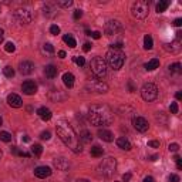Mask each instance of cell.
Wrapping results in <instances>:
<instances>
[{
  "instance_id": "obj_1",
  "label": "cell",
  "mask_w": 182,
  "mask_h": 182,
  "mask_svg": "<svg viewBox=\"0 0 182 182\" xmlns=\"http://www.w3.org/2000/svg\"><path fill=\"white\" fill-rule=\"evenodd\" d=\"M56 130H57V135L60 137V139H61L74 154H80V152L83 151L80 138H78V135L75 134L74 128H73L67 121H59Z\"/></svg>"
},
{
  "instance_id": "obj_2",
  "label": "cell",
  "mask_w": 182,
  "mask_h": 182,
  "mask_svg": "<svg viewBox=\"0 0 182 182\" xmlns=\"http://www.w3.org/2000/svg\"><path fill=\"white\" fill-rule=\"evenodd\" d=\"M88 120L93 125L97 127L110 125L114 121V112L107 105H93L88 110Z\"/></svg>"
},
{
  "instance_id": "obj_3",
  "label": "cell",
  "mask_w": 182,
  "mask_h": 182,
  "mask_svg": "<svg viewBox=\"0 0 182 182\" xmlns=\"http://www.w3.org/2000/svg\"><path fill=\"white\" fill-rule=\"evenodd\" d=\"M107 59L108 65L112 68V70H120L121 67L124 65V61H125V56H124V53L121 50H115V49H110L107 51Z\"/></svg>"
},
{
  "instance_id": "obj_4",
  "label": "cell",
  "mask_w": 182,
  "mask_h": 182,
  "mask_svg": "<svg viewBox=\"0 0 182 182\" xmlns=\"http://www.w3.org/2000/svg\"><path fill=\"white\" fill-rule=\"evenodd\" d=\"M90 68L97 78H102L107 75V63L102 57H94L90 63Z\"/></svg>"
},
{
  "instance_id": "obj_5",
  "label": "cell",
  "mask_w": 182,
  "mask_h": 182,
  "mask_svg": "<svg viewBox=\"0 0 182 182\" xmlns=\"http://www.w3.org/2000/svg\"><path fill=\"white\" fill-rule=\"evenodd\" d=\"M115 169H117V161L112 157H108V158H105V159H102L98 165V172L101 174L102 176H107V178L114 175Z\"/></svg>"
},
{
  "instance_id": "obj_6",
  "label": "cell",
  "mask_w": 182,
  "mask_h": 182,
  "mask_svg": "<svg viewBox=\"0 0 182 182\" xmlns=\"http://www.w3.org/2000/svg\"><path fill=\"white\" fill-rule=\"evenodd\" d=\"M148 10H149L148 2H145V0H137L135 3H133V6H131V14L135 19L142 20L148 16Z\"/></svg>"
},
{
  "instance_id": "obj_7",
  "label": "cell",
  "mask_w": 182,
  "mask_h": 182,
  "mask_svg": "<svg viewBox=\"0 0 182 182\" xmlns=\"http://www.w3.org/2000/svg\"><path fill=\"white\" fill-rule=\"evenodd\" d=\"M141 97L145 100V101H148V102L154 101V100L158 97V88H157V86H155V84H152V83L144 84V86H142V88H141Z\"/></svg>"
},
{
  "instance_id": "obj_8",
  "label": "cell",
  "mask_w": 182,
  "mask_h": 182,
  "mask_svg": "<svg viewBox=\"0 0 182 182\" xmlns=\"http://www.w3.org/2000/svg\"><path fill=\"white\" fill-rule=\"evenodd\" d=\"M87 88H88L90 91H93V93H98V94L107 93V91H108L107 83L98 80V78H96V80H93V81H90V83L87 84Z\"/></svg>"
},
{
  "instance_id": "obj_9",
  "label": "cell",
  "mask_w": 182,
  "mask_h": 182,
  "mask_svg": "<svg viewBox=\"0 0 182 182\" xmlns=\"http://www.w3.org/2000/svg\"><path fill=\"white\" fill-rule=\"evenodd\" d=\"M14 17L22 26H26L29 23H31V13L27 9H17L14 13Z\"/></svg>"
},
{
  "instance_id": "obj_10",
  "label": "cell",
  "mask_w": 182,
  "mask_h": 182,
  "mask_svg": "<svg viewBox=\"0 0 182 182\" xmlns=\"http://www.w3.org/2000/svg\"><path fill=\"white\" fill-rule=\"evenodd\" d=\"M133 125L137 131H139V133H145V131H148V128H149L148 121L145 120L144 117H134L133 118Z\"/></svg>"
},
{
  "instance_id": "obj_11",
  "label": "cell",
  "mask_w": 182,
  "mask_h": 182,
  "mask_svg": "<svg viewBox=\"0 0 182 182\" xmlns=\"http://www.w3.org/2000/svg\"><path fill=\"white\" fill-rule=\"evenodd\" d=\"M122 26L118 20H110V22L105 24V34L107 36H112V34H117L118 31H121Z\"/></svg>"
},
{
  "instance_id": "obj_12",
  "label": "cell",
  "mask_w": 182,
  "mask_h": 182,
  "mask_svg": "<svg viewBox=\"0 0 182 182\" xmlns=\"http://www.w3.org/2000/svg\"><path fill=\"white\" fill-rule=\"evenodd\" d=\"M164 49L167 50V51H169V53H174V54H175V53H179L181 49H182V41L179 40V37H176L172 43L164 44Z\"/></svg>"
},
{
  "instance_id": "obj_13",
  "label": "cell",
  "mask_w": 182,
  "mask_h": 182,
  "mask_svg": "<svg viewBox=\"0 0 182 182\" xmlns=\"http://www.w3.org/2000/svg\"><path fill=\"white\" fill-rule=\"evenodd\" d=\"M22 90L23 93L26 94V96H33V94H36V91H37V86H36V83L34 81H24L22 86Z\"/></svg>"
},
{
  "instance_id": "obj_14",
  "label": "cell",
  "mask_w": 182,
  "mask_h": 182,
  "mask_svg": "<svg viewBox=\"0 0 182 182\" xmlns=\"http://www.w3.org/2000/svg\"><path fill=\"white\" fill-rule=\"evenodd\" d=\"M19 71L23 75H30L34 71V64L31 61H27V60H26V61H22L19 64Z\"/></svg>"
},
{
  "instance_id": "obj_15",
  "label": "cell",
  "mask_w": 182,
  "mask_h": 182,
  "mask_svg": "<svg viewBox=\"0 0 182 182\" xmlns=\"http://www.w3.org/2000/svg\"><path fill=\"white\" fill-rule=\"evenodd\" d=\"M7 104L13 108H20L23 105V101L20 98V96H17V94H9L7 96Z\"/></svg>"
},
{
  "instance_id": "obj_16",
  "label": "cell",
  "mask_w": 182,
  "mask_h": 182,
  "mask_svg": "<svg viewBox=\"0 0 182 182\" xmlns=\"http://www.w3.org/2000/svg\"><path fill=\"white\" fill-rule=\"evenodd\" d=\"M51 172L53 171L50 167H37L34 169V175L37 176V178H41V179L49 178V176L51 175Z\"/></svg>"
},
{
  "instance_id": "obj_17",
  "label": "cell",
  "mask_w": 182,
  "mask_h": 182,
  "mask_svg": "<svg viewBox=\"0 0 182 182\" xmlns=\"http://www.w3.org/2000/svg\"><path fill=\"white\" fill-rule=\"evenodd\" d=\"M54 167L57 168L59 171H67L68 168H70V162H68V159H65V158H56L54 159Z\"/></svg>"
},
{
  "instance_id": "obj_18",
  "label": "cell",
  "mask_w": 182,
  "mask_h": 182,
  "mask_svg": "<svg viewBox=\"0 0 182 182\" xmlns=\"http://www.w3.org/2000/svg\"><path fill=\"white\" fill-rule=\"evenodd\" d=\"M98 137L102 139V141H105V142L114 141V135H112V133H111V131H108V130H105V128L98 130Z\"/></svg>"
},
{
  "instance_id": "obj_19",
  "label": "cell",
  "mask_w": 182,
  "mask_h": 182,
  "mask_svg": "<svg viewBox=\"0 0 182 182\" xmlns=\"http://www.w3.org/2000/svg\"><path fill=\"white\" fill-rule=\"evenodd\" d=\"M37 114H39V117H40L43 121H49V120H51V117H53L51 111H50L49 108H46V107L39 108V110H37Z\"/></svg>"
},
{
  "instance_id": "obj_20",
  "label": "cell",
  "mask_w": 182,
  "mask_h": 182,
  "mask_svg": "<svg viewBox=\"0 0 182 182\" xmlns=\"http://www.w3.org/2000/svg\"><path fill=\"white\" fill-rule=\"evenodd\" d=\"M63 83H64L65 87L71 88V87L74 86V75L71 74V73H64L63 74Z\"/></svg>"
},
{
  "instance_id": "obj_21",
  "label": "cell",
  "mask_w": 182,
  "mask_h": 182,
  "mask_svg": "<svg viewBox=\"0 0 182 182\" xmlns=\"http://www.w3.org/2000/svg\"><path fill=\"white\" fill-rule=\"evenodd\" d=\"M117 145H118V148L125 149V151H130L131 149V142L127 138H124V137H121V138L117 139Z\"/></svg>"
},
{
  "instance_id": "obj_22",
  "label": "cell",
  "mask_w": 182,
  "mask_h": 182,
  "mask_svg": "<svg viewBox=\"0 0 182 182\" xmlns=\"http://www.w3.org/2000/svg\"><path fill=\"white\" fill-rule=\"evenodd\" d=\"M44 74H46L49 78H54L57 75V68L53 64L46 65V67H44Z\"/></svg>"
},
{
  "instance_id": "obj_23",
  "label": "cell",
  "mask_w": 182,
  "mask_h": 182,
  "mask_svg": "<svg viewBox=\"0 0 182 182\" xmlns=\"http://www.w3.org/2000/svg\"><path fill=\"white\" fill-rule=\"evenodd\" d=\"M159 67V60L158 59H152V60H149L147 64H145V70L147 71H152V70H155V68H158Z\"/></svg>"
},
{
  "instance_id": "obj_24",
  "label": "cell",
  "mask_w": 182,
  "mask_h": 182,
  "mask_svg": "<svg viewBox=\"0 0 182 182\" xmlns=\"http://www.w3.org/2000/svg\"><path fill=\"white\" fill-rule=\"evenodd\" d=\"M63 40H64V43L67 44V46H70L71 49H74V47L77 46V43H75L74 37H73V36H71V34H65L64 37H63Z\"/></svg>"
},
{
  "instance_id": "obj_25",
  "label": "cell",
  "mask_w": 182,
  "mask_h": 182,
  "mask_svg": "<svg viewBox=\"0 0 182 182\" xmlns=\"http://www.w3.org/2000/svg\"><path fill=\"white\" fill-rule=\"evenodd\" d=\"M152 47H154V40H152V37L149 36V34H147V36L144 37V49L151 50Z\"/></svg>"
},
{
  "instance_id": "obj_26",
  "label": "cell",
  "mask_w": 182,
  "mask_h": 182,
  "mask_svg": "<svg viewBox=\"0 0 182 182\" xmlns=\"http://www.w3.org/2000/svg\"><path fill=\"white\" fill-rule=\"evenodd\" d=\"M80 139L83 142H91V139H93V135H91V133L87 130H84L83 133L80 134Z\"/></svg>"
},
{
  "instance_id": "obj_27",
  "label": "cell",
  "mask_w": 182,
  "mask_h": 182,
  "mask_svg": "<svg viewBox=\"0 0 182 182\" xmlns=\"http://www.w3.org/2000/svg\"><path fill=\"white\" fill-rule=\"evenodd\" d=\"M168 6H169V2H167V0H162V2H159V3L157 4V13L165 12V10L168 9Z\"/></svg>"
},
{
  "instance_id": "obj_28",
  "label": "cell",
  "mask_w": 182,
  "mask_h": 182,
  "mask_svg": "<svg viewBox=\"0 0 182 182\" xmlns=\"http://www.w3.org/2000/svg\"><path fill=\"white\" fill-rule=\"evenodd\" d=\"M41 152H43V147H41L40 144H34L33 147H31V154H33L34 157H40Z\"/></svg>"
},
{
  "instance_id": "obj_29",
  "label": "cell",
  "mask_w": 182,
  "mask_h": 182,
  "mask_svg": "<svg viewBox=\"0 0 182 182\" xmlns=\"http://www.w3.org/2000/svg\"><path fill=\"white\" fill-rule=\"evenodd\" d=\"M102 154H104V151H102V148L98 147V145H96V147L91 148V155H93V157L100 158V157H102Z\"/></svg>"
},
{
  "instance_id": "obj_30",
  "label": "cell",
  "mask_w": 182,
  "mask_h": 182,
  "mask_svg": "<svg viewBox=\"0 0 182 182\" xmlns=\"http://www.w3.org/2000/svg\"><path fill=\"white\" fill-rule=\"evenodd\" d=\"M0 141L10 142L12 141V134L7 133V131H0Z\"/></svg>"
},
{
  "instance_id": "obj_31",
  "label": "cell",
  "mask_w": 182,
  "mask_h": 182,
  "mask_svg": "<svg viewBox=\"0 0 182 182\" xmlns=\"http://www.w3.org/2000/svg\"><path fill=\"white\" fill-rule=\"evenodd\" d=\"M3 74L6 75L7 78L14 77V68H13V67H10V65H6V67L3 68Z\"/></svg>"
},
{
  "instance_id": "obj_32",
  "label": "cell",
  "mask_w": 182,
  "mask_h": 182,
  "mask_svg": "<svg viewBox=\"0 0 182 182\" xmlns=\"http://www.w3.org/2000/svg\"><path fill=\"white\" fill-rule=\"evenodd\" d=\"M73 61H74L78 67H83V65L86 64V59H84V57H78V56L73 57Z\"/></svg>"
},
{
  "instance_id": "obj_33",
  "label": "cell",
  "mask_w": 182,
  "mask_h": 182,
  "mask_svg": "<svg viewBox=\"0 0 182 182\" xmlns=\"http://www.w3.org/2000/svg\"><path fill=\"white\" fill-rule=\"evenodd\" d=\"M169 71H171V73H181V71H182L181 64H179V63H175V64L169 65Z\"/></svg>"
},
{
  "instance_id": "obj_34",
  "label": "cell",
  "mask_w": 182,
  "mask_h": 182,
  "mask_svg": "<svg viewBox=\"0 0 182 182\" xmlns=\"http://www.w3.org/2000/svg\"><path fill=\"white\" fill-rule=\"evenodd\" d=\"M43 50L46 53H49V54H53L54 53V47H53V44H50V43H46L43 46Z\"/></svg>"
},
{
  "instance_id": "obj_35",
  "label": "cell",
  "mask_w": 182,
  "mask_h": 182,
  "mask_svg": "<svg viewBox=\"0 0 182 182\" xmlns=\"http://www.w3.org/2000/svg\"><path fill=\"white\" fill-rule=\"evenodd\" d=\"M59 4L60 7H70V6H73V0H61V2H59Z\"/></svg>"
},
{
  "instance_id": "obj_36",
  "label": "cell",
  "mask_w": 182,
  "mask_h": 182,
  "mask_svg": "<svg viewBox=\"0 0 182 182\" xmlns=\"http://www.w3.org/2000/svg\"><path fill=\"white\" fill-rule=\"evenodd\" d=\"M4 50H6L7 53H13L16 50V46L12 43V41H9V43H6V46H4Z\"/></svg>"
},
{
  "instance_id": "obj_37",
  "label": "cell",
  "mask_w": 182,
  "mask_h": 182,
  "mask_svg": "<svg viewBox=\"0 0 182 182\" xmlns=\"http://www.w3.org/2000/svg\"><path fill=\"white\" fill-rule=\"evenodd\" d=\"M50 33H51L53 36H57V34L60 33V27L57 24H53L51 27H50Z\"/></svg>"
},
{
  "instance_id": "obj_38",
  "label": "cell",
  "mask_w": 182,
  "mask_h": 182,
  "mask_svg": "<svg viewBox=\"0 0 182 182\" xmlns=\"http://www.w3.org/2000/svg\"><path fill=\"white\" fill-rule=\"evenodd\" d=\"M40 138L41 139H46V141H47V139L51 138V134H50V131H43V133L40 134Z\"/></svg>"
},
{
  "instance_id": "obj_39",
  "label": "cell",
  "mask_w": 182,
  "mask_h": 182,
  "mask_svg": "<svg viewBox=\"0 0 182 182\" xmlns=\"http://www.w3.org/2000/svg\"><path fill=\"white\" fill-rule=\"evenodd\" d=\"M169 111L172 112V114H176V112H178V104H176V102H172V104L169 105Z\"/></svg>"
},
{
  "instance_id": "obj_40",
  "label": "cell",
  "mask_w": 182,
  "mask_h": 182,
  "mask_svg": "<svg viewBox=\"0 0 182 182\" xmlns=\"http://www.w3.org/2000/svg\"><path fill=\"white\" fill-rule=\"evenodd\" d=\"M73 17H74V20H78V19H81L83 17V12H81L80 9H77L74 12V14H73Z\"/></svg>"
},
{
  "instance_id": "obj_41",
  "label": "cell",
  "mask_w": 182,
  "mask_h": 182,
  "mask_svg": "<svg viewBox=\"0 0 182 182\" xmlns=\"http://www.w3.org/2000/svg\"><path fill=\"white\" fill-rule=\"evenodd\" d=\"M168 149H169V151H172V152H178V149H179V145H178V144H175V142H174V144H169V147H168Z\"/></svg>"
},
{
  "instance_id": "obj_42",
  "label": "cell",
  "mask_w": 182,
  "mask_h": 182,
  "mask_svg": "<svg viewBox=\"0 0 182 182\" xmlns=\"http://www.w3.org/2000/svg\"><path fill=\"white\" fill-rule=\"evenodd\" d=\"M174 159H175V162H176L178 169H181V168H182V159H181V157H179V155H175V158H174Z\"/></svg>"
},
{
  "instance_id": "obj_43",
  "label": "cell",
  "mask_w": 182,
  "mask_h": 182,
  "mask_svg": "<svg viewBox=\"0 0 182 182\" xmlns=\"http://www.w3.org/2000/svg\"><path fill=\"white\" fill-rule=\"evenodd\" d=\"M148 147H151V148H159V141H149Z\"/></svg>"
},
{
  "instance_id": "obj_44",
  "label": "cell",
  "mask_w": 182,
  "mask_h": 182,
  "mask_svg": "<svg viewBox=\"0 0 182 182\" xmlns=\"http://www.w3.org/2000/svg\"><path fill=\"white\" fill-rule=\"evenodd\" d=\"M168 179H169V182H179V176L175 175V174H171Z\"/></svg>"
},
{
  "instance_id": "obj_45",
  "label": "cell",
  "mask_w": 182,
  "mask_h": 182,
  "mask_svg": "<svg viewBox=\"0 0 182 182\" xmlns=\"http://www.w3.org/2000/svg\"><path fill=\"white\" fill-rule=\"evenodd\" d=\"M135 86H134V83L133 81H128V91H130V93H134V91H135Z\"/></svg>"
},
{
  "instance_id": "obj_46",
  "label": "cell",
  "mask_w": 182,
  "mask_h": 182,
  "mask_svg": "<svg viewBox=\"0 0 182 182\" xmlns=\"http://www.w3.org/2000/svg\"><path fill=\"white\" fill-rule=\"evenodd\" d=\"M91 37L96 39V40H98V39L101 37V33H100V31H93V33H91Z\"/></svg>"
},
{
  "instance_id": "obj_47",
  "label": "cell",
  "mask_w": 182,
  "mask_h": 182,
  "mask_svg": "<svg viewBox=\"0 0 182 182\" xmlns=\"http://www.w3.org/2000/svg\"><path fill=\"white\" fill-rule=\"evenodd\" d=\"M130 179H131V174L130 172H127V174H124V175H122V181L124 182H128Z\"/></svg>"
},
{
  "instance_id": "obj_48",
  "label": "cell",
  "mask_w": 182,
  "mask_h": 182,
  "mask_svg": "<svg viewBox=\"0 0 182 182\" xmlns=\"http://www.w3.org/2000/svg\"><path fill=\"white\" fill-rule=\"evenodd\" d=\"M91 47H93V46H91V44H90V43H84V46H83V50H84V51H90V50H91Z\"/></svg>"
},
{
  "instance_id": "obj_49",
  "label": "cell",
  "mask_w": 182,
  "mask_h": 182,
  "mask_svg": "<svg viewBox=\"0 0 182 182\" xmlns=\"http://www.w3.org/2000/svg\"><path fill=\"white\" fill-rule=\"evenodd\" d=\"M174 26H175V27H181V26H182V19H175Z\"/></svg>"
},
{
  "instance_id": "obj_50",
  "label": "cell",
  "mask_w": 182,
  "mask_h": 182,
  "mask_svg": "<svg viewBox=\"0 0 182 182\" xmlns=\"http://www.w3.org/2000/svg\"><path fill=\"white\" fill-rule=\"evenodd\" d=\"M3 39H4V31L0 29V44L3 43Z\"/></svg>"
},
{
  "instance_id": "obj_51",
  "label": "cell",
  "mask_w": 182,
  "mask_h": 182,
  "mask_svg": "<svg viewBox=\"0 0 182 182\" xmlns=\"http://www.w3.org/2000/svg\"><path fill=\"white\" fill-rule=\"evenodd\" d=\"M144 182H154V178H152V176H145Z\"/></svg>"
},
{
  "instance_id": "obj_52",
  "label": "cell",
  "mask_w": 182,
  "mask_h": 182,
  "mask_svg": "<svg viewBox=\"0 0 182 182\" xmlns=\"http://www.w3.org/2000/svg\"><path fill=\"white\" fill-rule=\"evenodd\" d=\"M59 57H60V59H64V57H65V51L60 50V51H59Z\"/></svg>"
},
{
  "instance_id": "obj_53",
  "label": "cell",
  "mask_w": 182,
  "mask_h": 182,
  "mask_svg": "<svg viewBox=\"0 0 182 182\" xmlns=\"http://www.w3.org/2000/svg\"><path fill=\"white\" fill-rule=\"evenodd\" d=\"M12 152H13L14 155H19V154H20V151H19L17 148H16V147H13V148H12Z\"/></svg>"
},
{
  "instance_id": "obj_54",
  "label": "cell",
  "mask_w": 182,
  "mask_h": 182,
  "mask_svg": "<svg viewBox=\"0 0 182 182\" xmlns=\"http://www.w3.org/2000/svg\"><path fill=\"white\" fill-rule=\"evenodd\" d=\"M175 97H176V100H182V93H181V91H178V93L175 94Z\"/></svg>"
},
{
  "instance_id": "obj_55",
  "label": "cell",
  "mask_w": 182,
  "mask_h": 182,
  "mask_svg": "<svg viewBox=\"0 0 182 182\" xmlns=\"http://www.w3.org/2000/svg\"><path fill=\"white\" fill-rule=\"evenodd\" d=\"M157 159H158V155H151V157H149V161H152V162Z\"/></svg>"
},
{
  "instance_id": "obj_56",
  "label": "cell",
  "mask_w": 182,
  "mask_h": 182,
  "mask_svg": "<svg viewBox=\"0 0 182 182\" xmlns=\"http://www.w3.org/2000/svg\"><path fill=\"white\" fill-rule=\"evenodd\" d=\"M23 141H24V142H29V141H30V138H29L27 135H24V137H23Z\"/></svg>"
},
{
  "instance_id": "obj_57",
  "label": "cell",
  "mask_w": 182,
  "mask_h": 182,
  "mask_svg": "<svg viewBox=\"0 0 182 182\" xmlns=\"http://www.w3.org/2000/svg\"><path fill=\"white\" fill-rule=\"evenodd\" d=\"M75 182H90V181H88V179H77Z\"/></svg>"
},
{
  "instance_id": "obj_58",
  "label": "cell",
  "mask_w": 182,
  "mask_h": 182,
  "mask_svg": "<svg viewBox=\"0 0 182 182\" xmlns=\"http://www.w3.org/2000/svg\"><path fill=\"white\" fill-rule=\"evenodd\" d=\"M86 34H87V36H91V31H90L88 29H87V30H86Z\"/></svg>"
},
{
  "instance_id": "obj_59",
  "label": "cell",
  "mask_w": 182,
  "mask_h": 182,
  "mask_svg": "<svg viewBox=\"0 0 182 182\" xmlns=\"http://www.w3.org/2000/svg\"><path fill=\"white\" fill-rule=\"evenodd\" d=\"M2 157H3V154H2V149H0V159H2Z\"/></svg>"
},
{
  "instance_id": "obj_60",
  "label": "cell",
  "mask_w": 182,
  "mask_h": 182,
  "mask_svg": "<svg viewBox=\"0 0 182 182\" xmlns=\"http://www.w3.org/2000/svg\"><path fill=\"white\" fill-rule=\"evenodd\" d=\"M2 124H3V120H2V117H0V125H2Z\"/></svg>"
},
{
  "instance_id": "obj_61",
  "label": "cell",
  "mask_w": 182,
  "mask_h": 182,
  "mask_svg": "<svg viewBox=\"0 0 182 182\" xmlns=\"http://www.w3.org/2000/svg\"><path fill=\"white\" fill-rule=\"evenodd\" d=\"M115 182H120V181H115Z\"/></svg>"
}]
</instances>
